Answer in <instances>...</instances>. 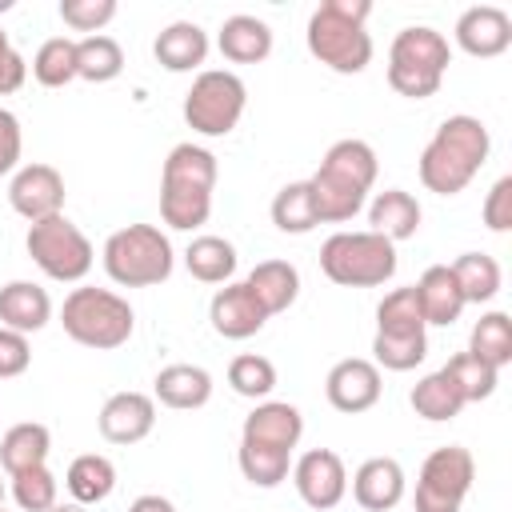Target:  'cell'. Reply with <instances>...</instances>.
Instances as JSON below:
<instances>
[{
    "label": "cell",
    "mask_w": 512,
    "mask_h": 512,
    "mask_svg": "<svg viewBox=\"0 0 512 512\" xmlns=\"http://www.w3.org/2000/svg\"><path fill=\"white\" fill-rule=\"evenodd\" d=\"M228 384L236 396H248V400H264L272 388H276V368L268 356H256V352H244L228 364Z\"/></svg>",
    "instance_id": "cell-40"
},
{
    "label": "cell",
    "mask_w": 512,
    "mask_h": 512,
    "mask_svg": "<svg viewBox=\"0 0 512 512\" xmlns=\"http://www.w3.org/2000/svg\"><path fill=\"white\" fill-rule=\"evenodd\" d=\"M420 204H416V196L412 192H404V188H384V192H376V200L368 204V232H380L384 240H392V244H400V240H412L416 232H420Z\"/></svg>",
    "instance_id": "cell-24"
},
{
    "label": "cell",
    "mask_w": 512,
    "mask_h": 512,
    "mask_svg": "<svg viewBox=\"0 0 512 512\" xmlns=\"http://www.w3.org/2000/svg\"><path fill=\"white\" fill-rule=\"evenodd\" d=\"M64 488H68V496L76 500V504H100V500H108L112 496V488H116V464L108 460V456H100V452H84V456H76L72 464H68V472H64Z\"/></svg>",
    "instance_id": "cell-28"
},
{
    "label": "cell",
    "mask_w": 512,
    "mask_h": 512,
    "mask_svg": "<svg viewBox=\"0 0 512 512\" xmlns=\"http://www.w3.org/2000/svg\"><path fill=\"white\" fill-rule=\"evenodd\" d=\"M292 484L300 492V500L316 512H328L344 500L348 492V472L344 460L332 448H308L296 464H292Z\"/></svg>",
    "instance_id": "cell-13"
},
{
    "label": "cell",
    "mask_w": 512,
    "mask_h": 512,
    "mask_svg": "<svg viewBox=\"0 0 512 512\" xmlns=\"http://www.w3.org/2000/svg\"><path fill=\"white\" fill-rule=\"evenodd\" d=\"M376 172H380V160H376L372 144L352 140V136L348 140H336L324 152L320 168L308 176V188H312L320 224H344V220H352L364 208V200H368V192L376 184Z\"/></svg>",
    "instance_id": "cell-1"
},
{
    "label": "cell",
    "mask_w": 512,
    "mask_h": 512,
    "mask_svg": "<svg viewBox=\"0 0 512 512\" xmlns=\"http://www.w3.org/2000/svg\"><path fill=\"white\" fill-rule=\"evenodd\" d=\"M412 288H416L424 324H440V328H448V324H456L460 312L468 308V304H464V292H460V284H456V276H452L448 264H432V268H424V276H420Z\"/></svg>",
    "instance_id": "cell-23"
},
{
    "label": "cell",
    "mask_w": 512,
    "mask_h": 512,
    "mask_svg": "<svg viewBox=\"0 0 512 512\" xmlns=\"http://www.w3.org/2000/svg\"><path fill=\"white\" fill-rule=\"evenodd\" d=\"M448 268L464 292V304H488L500 292V264L488 252H464Z\"/></svg>",
    "instance_id": "cell-34"
},
{
    "label": "cell",
    "mask_w": 512,
    "mask_h": 512,
    "mask_svg": "<svg viewBox=\"0 0 512 512\" xmlns=\"http://www.w3.org/2000/svg\"><path fill=\"white\" fill-rule=\"evenodd\" d=\"M32 76L44 88H64L76 80V40L72 36H52L36 48L32 56Z\"/></svg>",
    "instance_id": "cell-36"
},
{
    "label": "cell",
    "mask_w": 512,
    "mask_h": 512,
    "mask_svg": "<svg viewBox=\"0 0 512 512\" xmlns=\"http://www.w3.org/2000/svg\"><path fill=\"white\" fill-rule=\"evenodd\" d=\"M380 392H384L380 368H376L372 360H364V356H348V360L332 364V372H328V380H324L328 404H332L336 412H348V416L368 412V408L380 400Z\"/></svg>",
    "instance_id": "cell-14"
},
{
    "label": "cell",
    "mask_w": 512,
    "mask_h": 512,
    "mask_svg": "<svg viewBox=\"0 0 512 512\" xmlns=\"http://www.w3.org/2000/svg\"><path fill=\"white\" fill-rule=\"evenodd\" d=\"M372 364L376 368H388V372H412L416 364H424L428 356V336L416 332V336H392V332H376L372 336Z\"/></svg>",
    "instance_id": "cell-38"
},
{
    "label": "cell",
    "mask_w": 512,
    "mask_h": 512,
    "mask_svg": "<svg viewBox=\"0 0 512 512\" xmlns=\"http://www.w3.org/2000/svg\"><path fill=\"white\" fill-rule=\"evenodd\" d=\"M28 80V64H24V56L12 48V40H8V32L0 28V96H8V92H16L20 84Z\"/></svg>",
    "instance_id": "cell-46"
},
{
    "label": "cell",
    "mask_w": 512,
    "mask_h": 512,
    "mask_svg": "<svg viewBox=\"0 0 512 512\" xmlns=\"http://www.w3.org/2000/svg\"><path fill=\"white\" fill-rule=\"evenodd\" d=\"M236 460H240L244 480L256 484V488H276V484H284L288 472H292V452H288V448H272V444L240 440Z\"/></svg>",
    "instance_id": "cell-35"
},
{
    "label": "cell",
    "mask_w": 512,
    "mask_h": 512,
    "mask_svg": "<svg viewBox=\"0 0 512 512\" xmlns=\"http://www.w3.org/2000/svg\"><path fill=\"white\" fill-rule=\"evenodd\" d=\"M208 320H212L216 336H224V340H248V336H256V332L264 328L268 312H264V304L252 296V288H248L244 280H236V284H224V288L212 296Z\"/></svg>",
    "instance_id": "cell-16"
},
{
    "label": "cell",
    "mask_w": 512,
    "mask_h": 512,
    "mask_svg": "<svg viewBox=\"0 0 512 512\" xmlns=\"http://www.w3.org/2000/svg\"><path fill=\"white\" fill-rule=\"evenodd\" d=\"M12 8V0H0V12H8Z\"/></svg>",
    "instance_id": "cell-49"
},
{
    "label": "cell",
    "mask_w": 512,
    "mask_h": 512,
    "mask_svg": "<svg viewBox=\"0 0 512 512\" xmlns=\"http://www.w3.org/2000/svg\"><path fill=\"white\" fill-rule=\"evenodd\" d=\"M468 352L484 364H492L496 372L512 364V320L508 312H484L476 324H472V336H468Z\"/></svg>",
    "instance_id": "cell-32"
},
{
    "label": "cell",
    "mask_w": 512,
    "mask_h": 512,
    "mask_svg": "<svg viewBox=\"0 0 512 512\" xmlns=\"http://www.w3.org/2000/svg\"><path fill=\"white\" fill-rule=\"evenodd\" d=\"M352 496L364 512H388L404 500V468L392 456H372L352 476Z\"/></svg>",
    "instance_id": "cell-19"
},
{
    "label": "cell",
    "mask_w": 512,
    "mask_h": 512,
    "mask_svg": "<svg viewBox=\"0 0 512 512\" xmlns=\"http://www.w3.org/2000/svg\"><path fill=\"white\" fill-rule=\"evenodd\" d=\"M300 436H304V416L288 400H264V404H256L244 416V432H240V440L272 444V448H288V452L300 444Z\"/></svg>",
    "instance_id": "cell-18"
},
{
    "label": "cell",
    "mask_w": 512,
    "mask_h": 512,
    "mask_svg": "<svg viewBox=\"0 0 512 512\" xmlns=\"http://www.w3.org/2000/svg\"><path fill=\"white\" fill-rule=\"evenodd\" d=\"M24 248L32 256V264L48 276V280H60V284H76L92 272V240L60 212V216H48V220H36L28 224V236H24Z\"/></svg>",
    "instance_id": "cell-9"
},
{
    "label": "cell",
    "mask_w": 512,
    "mask_h": 512,
    "mask_svg": "<svg viewBox=\"0 0 512 512\" xmlns=\"http://www.w3.org/2000/svg\"><path fill=\"white\" fill-rule=\"evenodd\" d=\"M368 12H372L368 0H324L308 16V32H304L308 52L340 76L364 72L372 60V36L364 28Z\"/></svg>",
    "instance_id": "cell-4"
},
{
    "label": "cell",
    "mask_w": 512,
    "mask_h": 512,
    "mask_svg": "<svg viewBox=\"0 0 512 512\" xmlns=\"http://www.w3.org/2000/svg\"><path fill=\"white\" fill-rule=\"evenodd\" d=\"M248 104V88L228 68H204L196 72L192 88L184 92V120L200 136H228Z\"/></svg>",
    "instance_id": "cell-10"
},
{
    "label": "cell",
    "mask_w": 512,
    "mask_h": 512,
    "mask_svg": "<svg viewBox=\"0 0 512 512\" xmlns=\"http://www.w3.org/2000/svg\"><path fill=\"white\" fill-rule=\"evenodd\" d=\"M52 320V296L32 280H8L0 288V328L12 332H40Z\"/></svg>",
    "instance_id": "cell-21"
},
{
    "label": "cell",
    "mask_w": 512,
    "mask_h": 512,
    "mask_svg": "<svg viewBox=\"0 0 512 512\" xmlns=\"http://www.w3.org/2000/svg\"><path fill=\"white\" fill-rule=\"evenodd\" d=\"M96 424L108 444H140L156 428V400L148 392H116L104 400Z\"/></svg>",
    "instance_id": "cell-17"
},
{
    "label": "cell",
    "mask_w": 512,
    "mask_h": 512,
    "mask_svg": "<svg viewBox=\"0 0 512 512\" xmlns=\"http://www.w3.org/2000/svg\"><path fill=\"white\" fill-rule=\"evenodd\" d=\"M444 372H448L452 384L460 388L464 404H480V400H488V396L496 392V380H500V372H496L492 364L476 360L472 352H456V356L444 364Z\"/></svg>",
    "instance_id": "cell-39"
},
{
    "label": "cell",
    "mask_w": 512,
    "mask_h": 512,
    "mask_svg": "<svg viewBox=\"0 0 512 512\" xmlns=\"http://www.w3.org/2000/svg\"><path fill=\"white\" fill-rule=\"evenodd\" d=\"M48 452H52V432L36 420H20L0 436V468L8 476L36 468V464H48Z\"/></svg>",
    "instance_id": "cell-27"
},
{
    "label": "cell",
    "mask_w": 512,
    "mask_h": 512,
    "mask_svg": "<svg viewBox=\"0 0 512 512\" xmlns=\"http://www.w3.org/2000/svg\"><path fill=\"white\" fill-rule=\"evenodd\" d=\"M216 156L200 144H176L160 172V216L176 232H192L212 216Z\"/></svg>",
    "instance_id": "cell-3"
},
{
    "label": "cell",
    "mask_w": 512,
    "mask_h": 512,
    "mask_svg": "<svg viewBox=\"0 0 512 512\" xmlns=\"http://www.w3.org/2000/svg\"><path fill=\"white\" fill-rule=\"evenodd\" d=\"M476 460L460 444L432 448L416 476V512H460L464 496L472 492Z\"/></svg>",
    "instance_id": "cell-11"
},
{
    "label": "cell",
    "mask_w": 512,
    "mask_h": 512,
    "mask_svg": "<svg viewBox=\"0 0 512 512\" xmlns=\"http://www.w3.org/2000/svg\"><path fill=\"white\" fill-rule=\"evenodd\" d=\"M480 216H484V224H488L492 232H508V228H512V176H500V180L488 188Z\"/></svg>",
    "instance_id": "cell-44"
},
{
    "label": "cell",
    "mask_w": 512,
    "mask_h": 512,
    "mask_svg": "<svg viewBox=\"0 0 512 512\" xmlns=\"http://www.w3.org/2000/svg\"><path fill=\"white\" fill-rule=\"evenodd\" d=\"M184 268L200 284H232L236 272V248L224 236H196L184 248Z\"/></svg>",
    "instance_id": "cell-29"
},
{
    "label": "cell",
    "mask_w": 512,
    "mask_h": 512,
    "mask_svg": "<svg viewBox=\"0 0 512 512\" xmlns=\"http://www.w3.org/2000/svg\"><path fill=\"white\" fill-rule=\"evenodd\" d=\"M112 16H116V0H60V20L72 32L96 36Z\"/></svg>",
    "instance_id": "cell-42"
},
{
    "label": "cell",
    "mask_w": 512,
    "mask_h": 512,
    "mask_svg": "<svg viewBox=\"0 0 512 512\" xmlns=\"http://www.w3.org/2000/svg\"><path fill=\"white\" fill-rule=\"evenodd\" d=\"M128 512H176V504L168 496H156V492H144L128 504Z\"/></svg>",
    "instance_id": "cell-47"
},
{
    "label": "cell",
    "mask_w": 512,
    "mask_h": 512,
    "mask_svg": "<svg viewBox=\"0 0 512 512\" xmlns=\"http://www.w3.org/2000/svg\"><path fill=\"white\" fill-rule=\"evenodd\" d=\"M152 56L168 72H196L208 60V32L196 20H172L168 28H160Z\"/></svg>",
    "instance_id": "cell-22"
},
{
    "label": "cell",
    "mask_w": 512,
    "mask_h": 512,
    "mask_svg": "<svg viewBox=\"0 0 512 512\" xmlns=\"http://www.w3.org/2000/svg\"><path fill=\"white\" fill-rule=\"evenodd\" d=\"M224 60L232 64H260L268 60L272 52V28L260 20V16H248V12H236L220 24V36H216Z\"/></svg>",
    "instance_id": "cell-25"
},
{
    "label": "cell",
    "mask_w": 512,
    "mask_h": 512,
    "mask_svg": "<svg viewBox=\"0 0 512 512\" xmlns=\"http://www.w3.org/2000/svg\"><path fill=\"white\" fill-rule=\"evenodd\" d=\"M20 152H24L20 120L8 108H0V176H8V172L20 168Z\"/></svg>",
    "instance_id": "cell-45"
},
{
    "label": "cell",
    "mask_w": 512,
    "mask_h": 512,
    "mask_svg": "<svg viewBox=\"0 0 512 512\" xmlns=\"http://www.w3.org/2000/svg\"><path fill=\"white\" fill-rule=\"evenodd\" d=\"M272 224L280 232H288V236H304V232H312L320 224L308 180H292V184H284L276 192V200H272Z\"/></svg>",
    "instance_id": "cell-33"
},
{
    "label": "cell",
    "mask_w": 512,
    "mask_h": 512,
    "mask_svg": "<svg viewBox=\"0 0 512 512\" xmlns=\"http://www.w3.org/2000/svg\"><path fill=\"white\" fill-rule=\"evenodd\" d=\"M408 404L416 408V416L432 420V424H444V420H456L464 412V396L460 388L452 384V376L440 368V372H428L424 380H416Z\"/></svg>",
    "instance_id": "cell-30"
},
{
    "label": "cell",
    "mask_w": 512,
    "mask_h": 512,
    "mask_svg": "<svg viewBox=\"0 0 512 512\" xmlns=\"http://www.w3.org/2000/svg\"><path fill=\"white\" fill-rule=\"evenodd\" d=\"M172 244L156 224H128L104 240V272L120 288H152L172 276Z\"/></svg>",
    "instance_id": "cell-8"
},
{
    "label": "cell",
    "mask_w": 512,
    "mask_h": 512,
    "mask_svg": "<svg viewBox=\"0 0 512 512\" xmlns=\"http://www.w3.org/2000/svg\"><path fill=\"white\" fill-rule=\"evenodd\" d=\"M320 272L340 288H380L396 276V244L380 232H332L320 244Z\"/></svg>",
    "instance_id": "cell-7"
},
{
    "label": "cell",
    "mask_w": 512,
    "mask_h": 512,
    "mask_svg": "<svg viewBox=\"0 0 512 512\" xmlns=\"http://www.w3.org/2000/svg\"><path fill=\"white\" fill-rule=\"evenodd\" d=\"M448 64H452V48H448L444 32H436L428 24H412L392 36L388 84H392V92H400L408 100H428V96H436Z\"/></svg>",
    "instance_id": "cell-6"
},
{
    "label": "cell",
    "mask_w": 512,
    "mask_h": 512,
    "mask_svg": "<svg viewBox=\"0 0 512 512\" xmlns=\"http://www.w3.org/2000/svg\"><path fill=\"white\" fill-rule=\"evenodd\" d=\"M152 392H156L152 400H160L164 408L192 412V408H204L212 400V376L200 364H168L156 372Z\"/></svg>",
    "instance_id": "cell-20"
},
{
    "label": "cell",
    "mask_w": 512,
    "mask_h": 512,
    "mask_svg": "<svg viewBox=\"0 0 512 512\" xmlns=\"http://www.w3.org/2000/svg\"><path fill=\"white\" fill-rule=\"evenodd\" d=\"M124 72V48L96 32V36H84L76 40V80H88V84H108Z\"/></svg>",
    "instance_id": "cell-31"
},
{
    "label": "cell",
    "mask_w": 512,
    "mask_h": 512,
    "mask_svg": "<svg viewBox=\"0 0 512 512\" xmlns=\"http://www.w3.org/2000/svg\"><path fill=\"white\" fill-rule=\"evenodd\" d=\"M48 512H88V508L76 504V500H68V504H56V508H48Z\"/></svg>",
    "instance_id": "cell-48"
},
{
    "label": "cell",
    "mask_w": 512,
    "mask_h": 512,
    "mask_svg": "<svg viewBox=\"0 0 512 512\" xmlns=\"http://www.w3.org/2000/svg\"><path fill=\"white\" fill-rule=\"evenodd\" d=\"M244 284L252 288V296L264 304L268 316L288 312V308L296 304V296H300V272H296V264H288V260H260V264L248 272Z\"/></svg>",
    "instance_id": "cell-26"
},
{
    "label": "cell",
    "mask_w": 512,
    "mask_h": 512,
    "mask_svg": "<svg viewBox=\"0 0 512 512\" xmlns=\"http://www.w3.org/2000/svg\"><path fill=\"white\" fill-rule=\"evenodd\" d=\"M0 508H4V480H0Z\"/></svg>",
    "instance_id": "cell-50"
},
{
    "label": "cell",
    "mask_w": 512,
    "mask_h": 512,
    "mask_svg": "<svg viewBox=\"0 0 512 512\" xmlns=\"http://www.w3.org/2000/svg\"><path fill=\"white\" fill-rule=\"evenodd\" d=\"M64 176L52 164H20L8 180V204L20 212L28 224L60 216L64 212Z\"/></svg>",
    "instance_id": "cell-12"
},
{
    "label": "cell",
    "mask_w": 512,
    "mask_h": 512,
    "mask_svg": "<svg viewBox=\"0 0 512 512\" xmlns=\"http://www.w3.org/2000/svg\"><path fill=\"white\" fill-rule=\"evenodd\" d=\"M424 312L416 300V288H392L380 304H376V332H392V336H416L424 332Z\"/></svg>",
    "instance_id": "cell-37"
},
{
    "label": "cell",
    "mask_w": 512,
    "mask_h": 512,
    "mask_svg": "<svg viewBox=\"0 0 512 512\" xmlns=\"http://www.w3.org/2000/svg\"><path fill=\"white\" fill-rule=\"evenodd\" d=\"M0 512H4V508H0Z\"/></svg>",
    "instance_id": "cell-51"
},
{
    "label": "cell",
    "mask_w": 512,
    "mask_h": 512,
    "mask_svg": "<svg viewBox=\"0 0 512 512\" xmlns=\"http://www.w3.org/2000/svg\"><path fill=\"white\" fill-rule=\"evenodd\" d=\"M456 44L476 60H492V56L508 52V44H512V16L496 4L464 8L456 20Z\"/></svg>",
    "instance_id": "cell-15"
},
{
    "label": "cell",
    "mask_w": 512,
    "mask_h": 512,
    "mask_svg": "<svg viewBox=\"0 0 512 512\" xmlns=\"http://www.w3.org/2000/svg\"><path fill=\"white\" fill-rule=\"evenodd\" d=\"M12 480V500L20 504V512H48L56 508V476L48 472V464H36V468H24Z\"/></svg>",
    "instance_id": "cell-41"
},
{
    "label": "cell",
    "mask_w": 512,
    "mask_h": 512,
    "mask_svg": "<svg viewBox=\"0 0 512 512\" xmlns=\"http://www.w3.org/2000/svg\"><path fill=\"white\" fill-rule=\"evenodd\" d=\"M32 364V344L24 332H12V328H0V380H12V376H24Z\"/></svg>",
    "instance_id": "cell-43"
},
{
    "label": "cell",
    "mask_w": 512,
    "mask_h": 512,
    "mask_svg": "<svg viewBox=\"0 0 512 512\" xmlns=\"http://www.w3.org/2000/svg\"><path fill=\"white\" fill-rule=\"evenodd\" d=\"M492 136L476 116H448L420 152V184L436 196H456L488 164Z\"/></svg>",
    "instance_id": "cell-2"
},
{
    "label": "cell",
    "mask_w": 512,
    "mask_h": 512,
    "mask_svg": "<svg viewBox=\"0 0 512 512\" xmlns=\"http://www.w3.org/2000/svg\"><path fill=\"white\" fill-rule=\"evenodd\" d=\"M60 324L76 344L96 348V352H112V348L128 344V336L136 328V312L120 292L80 284L64 296Z\"/></svg>",
    "instance_id": "cell-5"
}]
</instances>
